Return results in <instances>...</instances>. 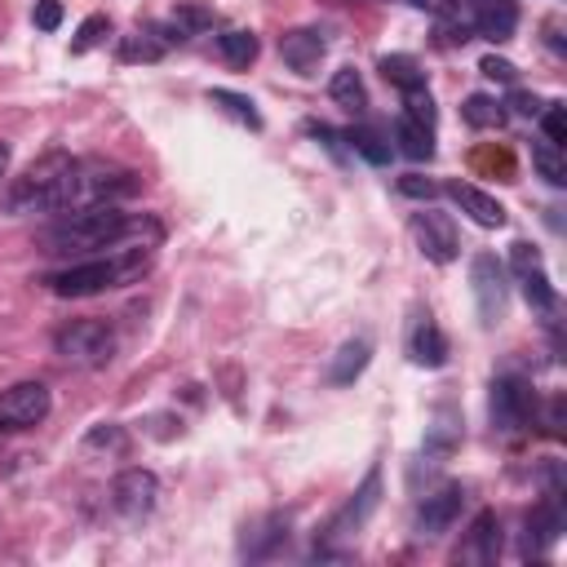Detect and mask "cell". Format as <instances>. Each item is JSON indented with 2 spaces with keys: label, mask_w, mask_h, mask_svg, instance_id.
<instances>
[{
  "label": "cell",
  "mask_w": 567,
  "mask_h": 567,
  "mask_svg": "<svg viewBox=\"0 0 567 567\" xmlns=\"http://www.w3.org/2000/svg\"><path fill=\"white\" fill-rule=\"evenodd\" d=\"M532 168L549 182V186H567V159H563V146L554 142H532Z\"/></svg>",
  "instance_id": "7402d4cb"
},
{
  "label": "cell",
  "mask_w": 567,
  "mask_h": 567,
  "mask_svg": "<svg viewBox=\"0 0 567 567\" xmlns=\"http://www.w3.org/2000/svg\"><path fill=\"white\" fill-rule=\"evenodd\" d=\"M71 164H75V159H71L66 151L40 155L35 164H27V168L9 182L4 208H9V213H49V208H53V195H58V182L66 177Z\"/></svg>",
  "instance_id": "3957f363"
},
{
  "label": "cell",
  "mask_w": 567,
  "mask_h": 567,
  "mask_svg": "<svg viewBox=\"0 0 567 567\" xmlns=\"http://www.w3.org/2000/svg\"><path fill=\"white\" fill-rule=\"evenodd\" d=\"M399 190H403V195H412V199H434V190H439V186H434V182H425L421 173H403V177H399Z\"/></svg>",
  "instance_id": "836d02e7"
},
{
  "label": "cell",
  "mask_w": 567,
  "mask_h": 567,
  "mask_svg": "<svg viewBox=\"0 0 567 567\" xmlns=\"http://www.w3.org/2000/svg\"><path fill=\"white\" fill-rule=\"evenodd\" d=\"M124 447H128V439H124L120 425H93L89 439H84V452H111V456H120Z\"/></svg>",
  "instance_id": "484cf974"
},
{
  "label": "cell",
  "mask_w": 567,
  "mask_h": 567,
  "mask_svg": "<svg viewBox=\"0 0 567 567\" xmlns=\"http://www.w3.org/2000/svg\"><path fill=\"white\" fill-rule=\"evenodd\" d=\"M328 93H332V102H337V106H346L350 115H363V106H368V89H363V80H359V71H354V66L332 71Z\"/></svg>",
  "instance_id": "d6986e66"
},
{
  "label": "cell",
  "mask_w": 567,
  "mask_h": 567,
  "mask_svg": "<svg viewBox=\"0 0 567 567\" xmlns=\"http://www.w3.org/2000/svg\"><path fill=\"white\" fill-rule=\"evenodd\" d=\"M346 137H350V146H354L363 159H372V164H385V159H390V146H381V137H377L372 128H350Z\"/></svg>",
  "instance_id": "83f0119b"
},
{
  "label": "cell",
  "mask_w": 567,
  "mask_h": 567,
  "mask_svg": "<svg viewBox=\"0 0 567 567\" xmlns=\"http://www.w3.org/2000/svg\"><path fill=\"white\" fill-rule=\"evenodd\" d=\"M403 115H412V120H421V124L434 128V102H430V93H425V89L403 93Z\"/></svg>",
  "instance_id": "f546056e"
},
{
  "label": "cell",
  "mask_w": 567,
  "mask_h": 567,
  "mask_svg": "<svg viewBox=\"0 0 567 567\" xmlns=\"http://www.w3.org/2000/svg\"><path fill=\"white\" fill-rule=\"evenodd\" d=\"M394 142H399V151L408 159H430L434 155V128L421 124V120H412V115H399L394 120Z\"/></svg>",
  "instance_id": "ac0fdd59"
},
{
  "label": "cell",
  "mask_w": 567,
  "mask_h": 567,
  "mask_svg": "<svg viewBox=\"0 0 567 567\" xmlns=\"http://www.w3.org/2000/svg\"><path fill=\"white\" fill-rule=\"evenodd\" d=\"M461 505H465V492H461L456 483L430 492V496L421 501V509H416V532H421V536H443V532L461 518Z\"/></svg>",
  "instance_id": "30bf717a"
},
{
  "label": "cell",
  "mask_w": 567,
  "mask_h": 567,
  "mask_svg": "<svg viewBox=\"0 0 567 567\" xmlns=\"http://www.w3.org/2000/svg\"><path fill=\"white\" fill-rule=\"evenodd\" d=\"M208 102H213V106H221L226 115H235L239 124H248V128H261V115L252 111V102H248L244 93H230V89H213V93H208Z\"/></svg>",
  "instance_id": "cb8c5ba5"
},
{
  "label": "cell",
  "mask_w": 567,
  "mask_h": 567,
  "mask_svg": "<svg viewBox=\"0 0 567 567\" xmlns=\"http://www.w3.org/2000/svg\"><path fill=\"white\" fill-rule=\"evenodd\" d=\"M540 128H545V142L563 146V142H567V111H563L558 102H545V106H540Z\"/></svg>",
  "instance_id": "f1b7e54d"
},
{
  "label": "cell",
  "mask_w": 567,
  "mask_h": 567,
  "mask_svg": "<svg viewBox=\"0 0 567 567\" xmlns=\"http://www.w3.org/2000/svg\"><path fill=\"white\" fill-rule=\"evenodd\" d=\"M217 49H221V58H226L230 66H248L261 44H257L252 31H221V35H217Z\"/></svg>",
  "instance_id": "603a6c76"
},
{
  "label": "cell",
  "mask_w": 567,
  "mask_h": 567,
  "mask_svg": "<svg viewBox=\"0 0 567 567\" xmlns=\"http://www.w3.org/2000/svg\"><path fill=\"white\" fill-rule=\"evenodd\" d=\"M377 492H381V470H368V478H363V487L341 505V514L328 523V536H354L363 523H368V514L377 509Z\"/></svg>",
  "instance_id": "7c38bea8"
},
{
  "label": "cell",
  "mask_w": 567,
  "mask_h": 567,
  "mask_svg": "<svg viewBox=\"0 0 567 567\" xmlns=\"http://www.w3.org/2000/svg\"><path fill=\"white\" fill-rule=\"evenodd\" d=\"M532 408H536V394H532L527 381H518V377H496L492 381V425L496 430H505V434L523 430L532 421Z\"/></svg>",
  "instance_id": "52a82bcc"
},
{
  "label": "cell",
  "mask_w": 567,
  "mask_h": 567,
  "mask_svg": "<svg viewBox=\"0 0 567 567\" xmlns=\"http://www.w3.org/2000/svg\"><path fill=\"white\" fill-rule=\"evenodd\" d=\"M518 279H523V297H527V306L540 310V315H549V310H554V288H549L545 270H532V275H518Z\"/></svg>",
  "instance_id": "d4e9b609"
},
{
  "label": "cell",
  "mask_w": 567,
  "mask_h": 567,
  "mask_svg": "<svg viewBox=\"0 0 567 567\" xmlns=\"http://www.w3.org/2000/svg\"><path fill=\"white\" fill-rule=\"evenodd\" d=\"M155 501H159V478H155L151 470L133 465V470H120V474H115V483H111V505H115L120 518L142 523V518L155 509Z\"/></svg>",
  "instance_id": "5b68a950"
},
{
  "label": "cell",
  "mask_w": 567,
  "mask_h": 567,
  "mask_svg": "<svg viewBox=\"0 0 567 567\" xmlns=\"http://www.w3.org/2000/svg\"><path fill=\"white\" fill-rule=\"evenodd\" d=\"M151 266V244H133V248H111L106 257H89V261H75V266H62V270H49L44 275V288L53 297H93V292H106V288H124L133 279H142Z\"/></svg>",
  "instance_id": "7a4b0ae2"
},
{
  "label": "cell",
  "mask_w": 567,
  "mask_h": 567,
  "mask_svg": "<svg viewBox=\"0 0 567 567\" xmlns=\"http://www.w3.org/2000/svg\"><path fill=\"white\" fill-rule=\"evenodd\" d=\"M9 173V142H0V177Z\"/></svg>",
  "instance_id": "8d00e7d4"
},
{
  "label": "cell",
  "mask_w": 567,
  "mask_h": 567,
  "mask_svg": "<svg viewBox=\"0 0 567 567\" xmlns=\"http://www.w3.org/2000/svg\"><path fill=\"white\" fill-rule=\"evenodd\" d=\"M496 554H501V523H496L492 509H483V514H474V523H470L465 545L456 549V558L461 563H496Z\"/></svg>",
  "instance_id": "5bb4252c"
},
{
  "label": "cell",
  "mask_w": 567,
  "mask_h": 567,
  "mask_svg": "<svg viewBox=\"0 0 567 567\" xmlns=\"http://www.w3.org/2000/svg\"><path fill=\"white\" fill-rule=\"evenodd\" d=\"M159 221L155 217H137L124 213L120 204H84L71 213H58L53 226H44L40 244L44 252H102V248H120V244H159Z\"/></svg>",
  "instance_id": "6da1fadb"
},
{
  "label": "cell",
  "mask_w": 567,
  "mask_h": 567,
  "mask_svg": "<svg viewBox=\"0 0 567 567\" xmlns=\"http://www.w3.org/2000/svg\"><path fill=\"white\" fill-rule=\"evenodd\" d=\"M509 106H514L518 115H540V106H545V102H540L536 93H514V97H509Z\"/></svg>",
  "instance_id": "d590c367"
},
{
  "label": "cell",
  "mask_w": 567,
  "mask_h": 567,
  "mask_svg": "<svg viewBox=\"0 0 567 567\" xmlns=\"http://www.w3.org/2000/svg\"><path fill=\"white\" fill-rule=\"evenodd\" d=\"M509 266H514L518 275H532V270H540V252H536L527 239H518V244L509 248Z\"/></svg>",
  "instance_id": "4dcf8cb0"
},
{
  "label": "cell",
  "mask_w": 567,
  "mask_h": 567,
  "mask_svg": "<svg viewBox=\"0 0 567 567\" xmlns=\"http://www.w3.org/2000/svg\"><path fill=\"white\" fill-rule=\"evenodd\" d=\"M408 354L416 368H443L447 363V337L439 332V323L430 315H421L408 332Z\"/></svg>",
  "instance_id": "9a60e30c"
},
{
  "label": "cell",
  "mask_w": 567,
  "mask_h": 567,
  "mask_svg": "<svg viewBox=\"0 0 567 567\" xmlns=\"http://www.w3.org/2000/svg\"><path fill=\"white\" fill-rule=\"evenodd\" d=\"M412 235H416L421 252H425L430 261H439V266H447V261L456 257V248H461L452 217H447V213H434V208L412 213Z\"/></svg>",
  "instance_id": "ba28073f"
},
{
  "label": "cell",
  "mask_w": 567,
  "mask_h": 567,
  "mask_svg": "<svg viewBox=\"0 0 567 567\" xmlns=\"http://www.w3.org/2000/svg\"><path fill=\"white\" fill-rule=\"evenodd\" d=\"M368 359H372V341H368V337L346 341V346L332 354V363H328V381H332V385H350V381L368 368Z\"/></svg>",
  "instance_id": "e0dca14e"
},
{
  "label": "cell",
  "mask_w": 567,
  "mask_h": 567,
  "mask_svg": "<svg viewBox=\"0 0 567 567\" xmlns=\"http://www.w3.org/2000/svg\"><path fill=\"white\" fill-rule=\"evenodd\" d=\"M381 75H385L399 93H416V89H425V71H421L408 53H390V58H381Z\"/></svg>",
  "instance_id": "ffe728a7"
},
{
  "label": "cell",
  "mask_w": 567,
  "mask_h": 567,
  "mask_svg": "<svg viewBox=\"0 0 567 567\" xmlns=\"http://www.w3.org/2000/svg\"><path fill=\"white\" fill-rule=\"evenodd\" d=\"M403 4H412V9H421V13H430V18H456V0H403Z\"/></svg>",
  "instance_id": "e575fe53"
},
{
  "label": "cell",
  "mask_w": 567,
  "mask_h": 567,
  "mask_svg": "<svg viewBox=\"0 0 567 567\" xmlns=\"http://www.w3.org/2000/svg\"><path fill=\"white\" fill-rule=\"evenodd\" d=\"M478 71H483L487 80H501V84H514V75H518L514 62H509V58H496V53H487V58L478 62Z\"/></svg>",
  "instance_id": "1f68e13d"
},
{
  "label": "cell",
  "mask_w": 567,
  "mask_h": 567,
  "mask_svg": "<svg viewBox=\"0 0 567 567\" xmlns=\"http://www.w3.org/2000/svg\"><path fill=\"white\" fill-rule=\"evenodd\" d=\"M470 279H474V301H478L483 323H496L501 306H505V270H501V261L492 252H478L474 266H470Z\"/></svg>",
  "instance_id": "9c48e42d"
},
{
  "label": "cell",
  "mask_w": 567,
  "mask_h": 567,
  "mask_svg": "<svg viewBox=\"0 0 567 567\" xmlns=\"http://www.w3.org/2000/svg\"><path fill=\"white\" fill-rule=\"evenodd\" d=\"M111 35V22L102 18V13H93V18H84L80 22V31H75V40H71V49L75 53H84V49H93V44H102Z\"/></svg>",
  "instance_id": "4316f807"
},
{
  "label": "cell",
  "mask_w": 567,
  "mask_h": 567,
  "mask_svg": "<svg viewBox=\"0 0 567 567\" xmlns=\"http://www.w3.org/2000/svg\"><path fill=\"white\" fill-rule=\"evenodd\" d=\"M461 120H465L470 128H501V124H505V106H501L496 97H487V93H470V97L461 102Z\"/></svg>",
  "instance_id": "44dd1931"
},
{
  "label": "cell",
  "mask_w": 567,
  "mask_h": 567,
  "mask_svg": "<svg viewBox=\"0 0 567 567\" xmlns=\"http://www.w3.org/2000/svg\"><path fill=\"white\" fill-rule=\"evenodd\" d=\"M53 350L71 368H106L115 359V332L106 319H71L66 328H58Z\"/></svg>",
  "instance_id": "277c9868"
},
{
  "label": "cell",
  "mask_w": 567,
  "mask_h": 567,
  "mask_svg": "<svg viewBox=\"0 0 567 567\" xmlns=\"http://www.w3.org/2000/svg\"><path fill=\"white\" fill-rule=\"evenodd\" d=\"M518 27V9L509 0H474V31L492 44H505Z\"/></svg>",
  "instance_id": "2e32d148"
},
{
  "label": "cell",
  "mask_w": 567,
  "mask_h": 567,
  "mask_svg": "<svg viewBox=\"0 0 567 567\" xmlns=\"http://www.w3.org/2000/svg\"><path fill=\"white\" fill-rule=\"evenodd\" d=\"M447 195H452V204L470 217V221H478V226H505V208H501V199L496 195H487V190H478L474 182H447Z\"/></svg>",
  "instance_id": "4fadbf2b"
},
{
  "label": "cell",
  "mask_w": 567,
  "mask_h": 567,
  "mask_svg": "<svg viewBox=\"0 0 567 567\" xmlns=\"http://www.w3.org/2000/svg\"><path fill=\"white\" fill-rule=\"evenodd\" d=\"M323 31H315V27H292V31H284L279 35V58L297 71V75H310L315 66H319V58H323Z\"/></svg>",
  "instance_id": "8fae6325"
},
{
  "label": "cell",
  "mask_w": 567,
  "mask_h": 567,
  "mask_svg": "<svg viewBox=\"0 0 567 567\" xmlns=\"http://www.w3.org/2000/svg\"><path fill=\"white\" fill-rule=\"evenodd\" d=\"M53 399H49V385L40 381H18L0 394V430H31L49 416Z\"/></svg>",
  "instance_id": "8992f818"
},
{
  "label": "cell",
  "mask_w": 567,
  "mask_h": 567,
  "mask_svg": "<svg viewBox=\"0 0 567 567\" xmlns=\"http://www.w3.org/2000/svg\"><path fill=\"white\" fill-rule=\"evenodd\" d=\"M31 18H35L40 31H58L62 27V4L58 0H35V13Z\"/></svg>",
  "instance_id": "d6a6232c"
}]
</instances>
